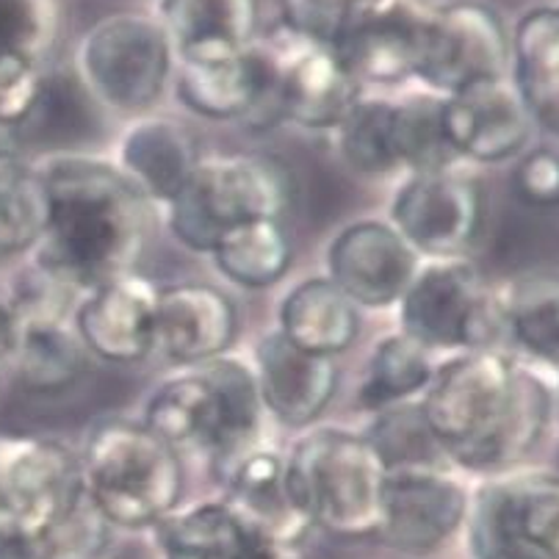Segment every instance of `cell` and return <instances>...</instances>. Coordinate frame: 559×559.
I'll use <instances>...</instances> for the list:
<instances>
[{"label": "cell", "instance_id": "6da1fadb", "mask_svg": "<svg viewBox=\"0 0 559 559\" xmlns=\"http://www.w3.org/2000/svg\"><path fill=\"white\" fill-rule=\"evenodd\" d=\"M418 407L443 460L488 479L524 468L546 441L557 396L546 377L510 349H471L435 366Z\"/></svg>", "mask_w": 559, "mask_h": 559}, {"label": "cell", "instance_id": "7a4b0ae2", "mask_svg": "<svg viewBox=\"0 0 559 559\" xmlns=\"http://www.w3.org/2000/svg\"><path fill=\"white\" fill-rule=\"evenodd\" d=\"M50 197V222L31 263L81 297L106 280L136 272L153 205L111 158L50 153L36 162Z\"/></svg>", "mask_w": 559, "mask_h": 559}, {"label": "cell", "instance_id": "3957f363", "mask_svg": "<svg viewBox=\"0 0 559 559\" xmlns=\"http://www.w3.org/2000/svg\"><path fill=\"white\" fill-rule=\"evenodd\" d=\"M266 411L250 360L222 355L180 369L150 393L144 427L180 454H203L211 468L263 443Z\"/></svg>", "mask_w": 559, "mask_h": 559}, {"label": "cell", "instance_id": "277c9868", "mask_svg": "<svg viewBox=\"0 0 559 559\" xmlns=\"http://www.w3.org/2000/svg\"><path fill=\"white\" fill-rule=\"evenodd\" d=\"M288 485L310 530L341 540L377 537L388 465L366 432L310 427L286 452Z\"/></svg>", "mask_w": 559, "mask_h": 559}, {"label": "cell", "instance_id": "5b68a950", "mask_svg": "<svg viewBox=\"0 0 559 559\" xmlns=\"http://www.w3.org/2000/svg\"><path fill=\"white\" fill-rule=\"evenodd\" d=\"M78 463L86 490L114 530H155L183 507V454L144 421H97L78 452Z\"/></svg>", "mask_w": 559, "mask_h": 559}, {"label": "cell", "instance_id": "8992f818", "mask_svg": "<svg viewBox=\"0 0 559 559\" xmlns=\"http://www.w3.org/2000/svg\"><path fill=\"white\" fill-rule=\"evenodd\" d=\"M294 175L272 153L209 155L164 205L169 236L183 250L211 255L238 225L277 219L292 211Z\"/></svg>", "mask_w": 559, "mask_h": 559}, {"label": "cell", "instance_id": "52a82bcc", "mask_svg": "<svg viewBox=\"0 0 559 559\" xmlns=\"http://www.w3.org/2000/svg\"><path fill=\"white\" fill-rule=\"evenodd\" d=\"M75 75L84 95L106 111L131 119L153 114L175 75L162 20L139 12L97 20L75 50Z\"/></svg>", "mask_w": 559, "mask_h": 559}, {"label": "cell", "instance_id": "ba28073f", "mask_svg": "<svg viewBox=\"0 0 559 559\" xmlns=\"http://www.w3.org/2000/svg\"><path fill=\"white\" fill-rule=\"evenodd\" d=\"M399 328L432 355L507 349L499 286L468 258L421 261L396 305Z\"/></svg>", "mask_w": 559, "mask_h": 559}, {"label": "cell", "instance_id": "9c48e42d", "mask_svg": "<svg viewBox=\"0 0 559 559\" xmlns=\"http://www.w3.org/2000/svg\"><path fill=\"white\" fill-rule=\"evenodd\" d=\"M474 559H559V471L515 468L471 490Z\"/></svg>", "mask_w": 559, "mask_h": 559}, {"label": "cell", "instance_id": "30bf717a", "mask_svg": "<svg viewBox=\"0 0 559 559\" xmlns=\"http://www.w3.org/2000/svg\"><path fill=\"white\" fill-rule=\"evenodd\" d=\"M485 214L488 194L483 180L463 164L405 175L388 205V222L421 261L465 258L483 233Z\"/></svg>", "mask_w": 559, "mask_h": 559}, {"label": "cell", "instance_id": "8fae6325", "mask_svg": "<svg viewBox=\"0 0 559 559\" xmlns=\"http://www.w3.org/2000/svg\"><path fill=\"white\" fill-rule=\"evenodd\" d=\"M81 485L70 447L43 435L0 432V540L28 543Z\"/></svg>", "mask_w": 559, "mask_h": 559}, {"label": "cell", "instance_id": "7c38bea8", "mask_svg": "<svg viewBox=\"0 0 559 559\" xmlns=\"http://www.w3.org/2000/svg\"><path fill=\"white\" fill-rule=\"evenodd\" d=\"M173 90L186 111L209 122H241L252 131L283 126L277 61L261 36L230 59L175 61Z\"/></svg>", "mask_w": 559, "mask_h": 559}, {"label": "cell", "instance_id": "4fadbf2b", "mask_svg": "<svg viewBox=\"0 0 559 559\" xmlns=\"http://www.w3.org/2000/svg\"><path fill=\"white\" fill-rule=\"evenodd\" d=\"M443 0H374L352 14L333 50L360 86L416 81L429 25Z\"/></svg>", "mask_w": 559, "mask_h": 559}, {"label": "cell", "instance_id": "5bb4252c", "mask_svg": "<svg viewBox=\"0 0 559 559\" xmlns=\"http://www.w3.org/2000/svg\"><path fill=\"white\" fill-rule=\"evenodd\" d=\"M468 510V485L449 465L391 471L377 540L399 554L429 557L465 532Z\"/></svg>", "mask_w": 559, "mask_h": 559}, {"label": "cell", "instance_id": "9a60e30c", "mask_svg": "<svg viewBox=\"0 0 559 559\" xmlns=\"http://www.w3.org/2000/svg\"><path fill=\"white\" fill-rule=\"evenodd\" d=\"M510 75V34L499 14L474 0H443L424 45L416 81L435 95Z\"/></svg>", "mask_w": 559, "mask_h": 559}, {"label": "cell", "instance_id": "2e32d148", "mask_svg": "<svg viewBox=\"0 0 559 559\" xmlns=\"http://www.w3.org/2000/svg\"><path fill=\"white\" fill-rule=\"evenodd\" d=\"M277 61V95L283 122L302 131L333 133L349 108L364 97V86L346 70L333 45L316 43L283 25L266 36Z\"/></svg>", "mask_w": 559, "mask_h": 559}, {"label": "cell", "instance_id": "e0dca14e", "mask_svg": "<svg viewBox=\"0 0 559 559\" xmlns=\"http://www.w3.org/2000/svg\"><path fill=\"white\" fill-rule=\"evenodd\" d=\"M418 266V252L388 219L349 222L324 250V274L360 310L396 308Z\"/></svg>", "mask_w": 559, "mask_h": 559}, {"label": "cell", "instance_id": "ac0fdd59", "mask_svg": "<svg viewBox=\"0 0 559 559\" xmlns=\"http://www.w3.org/2000/svg\"><path fill=\"white\" fill-rule=\"evenodd\" d=\"M535 119L510 75L443 97V131L460 164H504L526 153Z\"/></svg>", "mask_w": 559, "mask_h": 559}, {"label": "cell", "instance_id": "d6986e66", "mask_svg": "<svg viewBox=\"0 0 559 559\" xmlns=\"http://www.w3.org/2000/svg\"><path fill=\"white\" fill-rule=\"evenodd\" d=\"M158 292L153 280L139 272L106 280L81 294L72 310V328L90 357L114 366H133L155 355V308Z\"/></svg>", "mask_w": 559, "mask_h": 559}, {"label": "cell", "instance_id": "ffe728a7", "mask_svg": "<svg viewBox=\"0 0 559 559\" xmlns=\"http://www.w3.org/2000/svg\"><path fill=\"white\" fill-rule=\"evenodd\" d=\"M250 364L263 411L286 429L316 427L341 388V369L333 357L310 355L277 330L258 338Z\"/></svg>", "mask_w": 559, "mask_h": 559}, {"label": "cell", "instance_id": "44dd1931", "mask_svg": "<svg viewBox=\"0 0 559 559\" xmlns=\"http://www.w3.org/2000/svg\"><path fill=\"white\" fill-rule=\"evenodd\" d=\"M238 305L211 283L162 286L155 308V355L194 369L227 355L238 338Z\"/></svg>", "mask_w": 559, "mask_h": 559}, {"label": "cell", "instance_id": "7402d4cb", "mask_svg": "<svg viewBox=\"0 0 559 559\" xmlns=\"http://www.w3.org/2000/svg\"><path fill=\"white\" fill-rule=\"evenodd\" d=\"M203 162V150L180 119L144 114L126 128L114 164L144 194L153 209L164 205L186 186Z\"/></svg>", "mask_w": 559, "mask_h": 559}, {"label": "cell", "instance_id": "603a6c76", "mask_svg": "<svg viewBox=\"0 0 559 559\" xmlns=\"http://www.w3.org/2000/svg\"><path fill=\"white\" fill-rule=\"evenodd\" d=\"M214 474L219 476L222 499L250 526L297 546L310 532V524L294 501L283 452L258 443L214 468Z\"/></svg>", "mask_w": 559, "mask_h": 559}, {"label": "cell", "instance_id": "cb8c5ba5", "mask_svg": "<svg viewBox=\"0 0 559 559\" xmlns=\"http://www.w3.org/2000/svg\"><path fill=\"white\" fill-rule=\"evenodd\" d=\"M175 61H219L258 39V0H162L158 12Z\"/></svg>", "mask_w": 559, "mask_h": 559}, {"label": "cell", "instance_id": "d4e9b609", "mask_svg": "<svg viewBox=\"0 0 559 559\" xmlns=\"http://www.w3.org/2000/svg\"><path fill=\"white\" fill-rule=\"evenodd\" d=\"M14 338L7 364L31 393H59L75 385L90 352L72 328V313H12Z\"/></svg>", "mask_w": 559, "mask_h": 559}, {"label": "cell", "instance_id": "484cf974", "mask_svg": "<svg viewBox=\"0 0 559 559\" xmlns=\"http://www.w3.org/2000/svg\"><path fill=\"white\" fill-rule=\"evenodd\" d=\"M274 330L299 349L335 360L360 335V308L328 274L305 277L280 299Z\"/></svg>", "mask_w": 559, "mask_h": 559}, {"label": "cell", "instance_id": "4316f807", "mask_svg": "<svg viewBox=\"0 0 559 559\" xmlns=\"http://www.w3.org/2000/svg\"><path fill=\"white\" fill-rule=\"evenodd\" d=\"M510 81L535 126L559 136V7H537L510 34Z\"/></svg>", "mask_w": 559, "mask_h": 559}, {"label": "cell", "instance_id": "83f0119b", "mask_svg": "<svg viewBox=\"0 0 559 559\" xmlns=\"http://www.w3.org/2000/svg\"><path fill=\"white\" fill-rule=\"evenodd\" d=\"M153 532L162 559H252L261 537L222 496L178 507Z\"/></svg>", "mask_w": 559, "mask_h": 559}, {"label": "cell", "instance_id": "f1b7e54d", "mask_svg": "<svg viewBox=\"0 0 559 559\" xmlns=\"http://www.w3.org/2000/svg\"><path fill=\"white\" fill-rule=\"evenodd\" d=\"M504 346L530 366L559 371V280L521 277L499 286Z\"/></svg>", "mask_w": 559, "mask_h": 559}, {"label": "cell", "instance_id": "f546056e", "mask_svg": "<svg viewBox=\"0 0 559 559\" xmlns=\"http://www.w3.org/2000/svg\"><path fill=\"white\" fill-rule=\"evenodd\" d=\"M435 355L402 330L382 335L366 357L360 388L355 393L357 411L377 416L424 396L435 374Z\"/></svg>", "mask_w": 559, "mask_h": 559}, {"label": "cell", "instance_id": "4dcf8cb0", "mask_svg": "<svg viewBox=\"0 0 559 559\" xmlns=\"http://www.w3.org/2000/svg\"><path fill=\"white\" fill-rule=\"evenodd\" d=\"M209 258L233 286L266 292L286 280L294 263V247L283 222L258 219L233 227Z\"/></svg>", "mask_w": 559, "mask_h": 559}, {"label": "cell", "instance_id": "1f68e13d", "mask_svg": "<svg viewBox=\"0 0 559 559\" xmlns=\"http://www.w3.org/2000/svg\"><path fill=\"white\" fill-rule=\"evenodd\" d=\"M341 162L357 175L382 178L402 173V139H399L396 100L360 97L333 131Z\"/></svg>", "mask_w": 559, "mask_h": 559}, {"label": "cell", "instance_id": "d6a6232c", "mask_svg": "<svg viewBox=\"0 0 559 559\" xmlns=\"http://www.w3.org/2000/svg\"><path fill=\"white\" fill-rule=\"evenodd\" d=\"M50 222V197L36 164L0 158V255L34 252Z\"/></svg>", "mask_w": 559, "mask_h": 559}, {"label": "cell", "instance_id": "836d02e7", "mask_svg": "<svg viewBox=\"0 0 559 559\" xmlns=\"http://www.w3.org/2000/svg\"><path fill=\"white\" fill-rule=\"evenodd\" d=\"M114 543V526L97 507L86 485L59 510V515L36 532L25 548L31 559H103Z\"/></svg>", "mask_w": 559, "mask_h": 559}, {"label": "cell", "instance_id": "e575fe53", "mask_svg": "<svg viewBox=\"0 0 559 559\" xmlns=\"http://www.w3.org/2000/svg\"><path fill=\"white\" fill-rule=\"evenodd\" d=\"M396 114L405 175L457 167L460 158L449 147L447 131H443L441 95L424 90L418 95L405 97V100H396Z\"/></svg>", "mask_w": 559, "mask_h": 559}, {"label": "cell", "instance_id": "d590c367", "mask_svg": "<svg viewBox=\"0 0 559 559\" xmlns=\"http://www.w3.org/2000/svg\"><path fill=\"white\" fill-rule=\"evenodd\" d=\"M366 438L374 443L380 457L385 460L388 471L449 465L443 460V452L438 449V443H435L427 421H424L418 402L391 407V411H382L377 416H371Z\"/></svg>", "mask_w": 559, "mask_h": 559}, {"label": "cell", "instance_id": "8d00e7d4", "mask_svg": "<svg viewBox=\"0 0 559 559\" xmlns=\"http://www.w3.org/2000/svg\"><path fill=\"white\" fill-rule=\"evenodd\" d=\"M61 0H0V56L45 64L61 34Z\"/></svg>", "mask_w": 559, "mask_h": 559}, {"label": "cell", "instance_id": "74e56055", "mask_svg": "<svg viewBox=\"0 0 559 559\" xmlns=\"http://www.w3.org/2000/svg\"><path fill=\"white\" fill-rule=\"evenodd\" d=\"M50 95L43 64L28 56H0V122L23 133Z\"/></svg>", "mask_w": 559, "mask_h": 559}, {"label": "cell", "instance_id": "f35d334b", "mask_svg": "<svg viewBox=\"0 0 559 559\" xmlns=\"http://www.w3.org/2000/svg\"><path fill=\"white\" fill-rule=\"evenodd\" d=\"M512 189L532 209L559 205V150L530 147L515 158Z\"/></svg>", "mask_w": 559, "mask_h": 559}, {"label": "cell", "instance_id": "ab89813d", "mask_svg": "<svg viewBox=\"0 0 559 559\" xmlns=\"http://www.w3.org/2000/svg\"><path fill=\"white\" fill-rule=\"evenodd\" d=\"M286 25L297 34L310 36L316 43L333 45L346 20L374 0H283Z\"/></svg>", "mask_w": 559, "mask_h": 559}, {"label": "cell", "instance_id": "60d3db41", "mask_svg": "<svg viewBox=\"0 0 559 559\" xmlns=\"http://www.w3.org/2000/svg\"><path fill=\"white\" fill-rule=\"evenodd\" d=\"M12 338H14L12 308H9V299L0 294V364H7L9 360V352H12Z\"/></svg>", "mask_w": 559, "mask_h": 559}, {"label": "cell", "instance_id": "b9f144b4", "mask_svg": "<svg viewBox=\"0 0 559 559\" xmlns=\"http://www.w3.org/2000/svg\"><path fill=\"white\" fill-rule=\"evenodd\" d=\"M20 139L23 133L14 131V128L3 126L0 122V158H9V155H20Z\"/></svg>", "mask_w": 559, "mask_h": 559}, {"label": "cell", "instance_id": "7bdbcfd3", "mask_svg": "<svg viewBox=\"0 0 559 559\" xmlns=\"http://www.w3.org/2000/svg\"><path fill=\"white\" fill-rule=\"evenodd\" d=\"M554 396H557V411H559V385L554 388Z\"/></svg>", "mask_w": 559, "mask_h": 559}, {"label": "cell", "instance_id": "ee69618b", "mask_svg": "<svg viewBox=\"0 0 559 559\" xmlns=\"http://www.w3.org/2000/svg\"><path fill=\"white\" fill-rule=\"evenodd\" d=\"M499 559H507V557H499Z\"/></svg>", "mask_w": 559, "mask_h": 559}]
</instances>
